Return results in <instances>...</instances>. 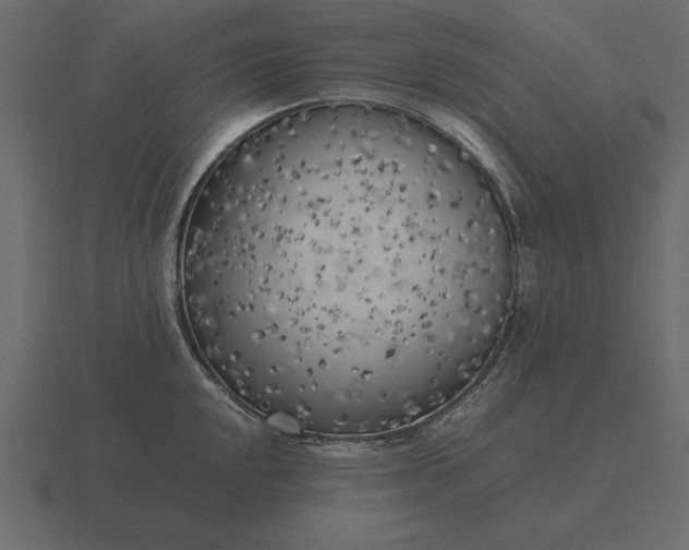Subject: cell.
<instances>
[{
  "label": "cell",
  "mask_w": 689,
  "mask_h": 550,
  "mask_svg": "<svg viewBox=\"0 0 689 550\" xmlns=\"http://www.w3.org/2000/svg\"><path fill=\"white\" fill-rule=\"evenodd\" d=\"M396 162L341 142L263 144L198 183L177 255L189 324L258 371L359 370L387 355L399 268L440 242Z\"/></svg>",
  "instance_id": "obj_1"
}]
</instances>
